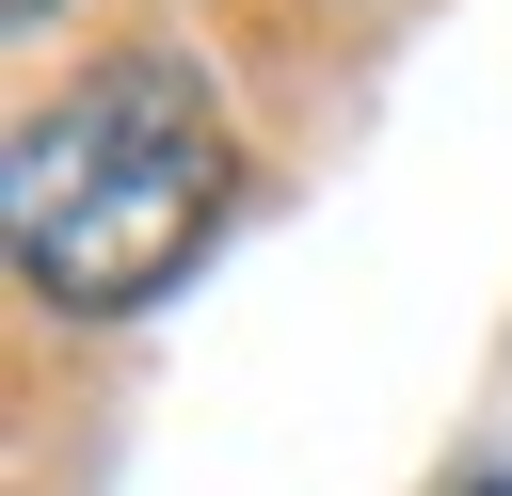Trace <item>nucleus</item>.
<instances>
[{
  "instance_id": "obj_2",
  "label": "nucleus",
  "mask_w": 512,
  "mask_h": 496,
  "mask_svg": "<svg viewBox=\"0 0 512 496\" xmlns=\"http://www.w3.org/2000/svg\"><path fill=\"white\" fill-rule=\"evenodd\" d=\"M48 16H64V0H16V32H48Z\"/></svg>"
},
{
  "instance_id": "obj_3",
  "label": "nucleus",
  "mask_w": 512,
  "mask_h": 496,
  "mask_svg": "<svg viewBox=\"0 0 512 496\" xmlns=\"http://www.w3.org/2000/svg\"><path fill=\"white\" fill-rule=\"evenodd\" d=\"M464 496H512V480H464Z\"/></svg>"
},
{
  "instance_id": "obj_1",
  "label": "nucleus",
  "mask_w": 512,
  "mask_h": 496,
  "mask_svg": "<svg viewBox=\"0 0 512 496\" xmlns=\"http://www.w3.org/2000/svg\"><path fill=\"white\" fill-rule=\"evenodd\" d=\"M224 192H240V128H224L208 64H192V48H112L80 96H48V112L16 128L0 240H16L32 304L128 320V304H160V288L224 240Z\"/></svg>"
}]
</instances>
